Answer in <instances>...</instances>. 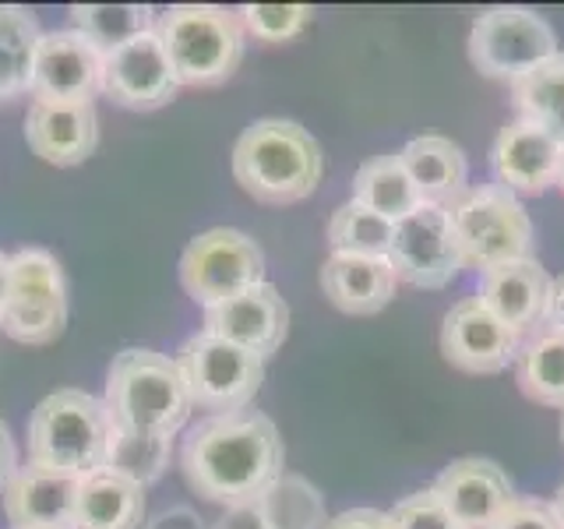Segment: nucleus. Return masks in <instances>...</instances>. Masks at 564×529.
Instances as JSON below:
<instances>
[{
	"mask_svg": "<svg viewBox=\"0 0 564 529\" xmlns=\"http://www.w3.org/2000/svg\"><path fill=\"white\" fill-rule=\"evenodd\" d=\"M561 438H564V410H561Z\"/></svg>",
	"mask_w": 564,
	"mask_h": 529,
	"instance_id": "obj_43",
	"label": "nucleus"
},
{
	"mask_svg": "<svg viewBox=\"0 0 564 529\" xmlns=\"http://www.w3.org/2000/svg\"><path fill=\"white\" fill-rule=\"evenodd\" d=\"M388 261L399 282L416 290H441L466 269L448 208L420 205L395 223V237L388 247Z\"/></svg>",
	"mask_w": 564,
	"mask_h": 529,
	"instance_id": "obj_11",
	"label": "nucleus"
},
{
	"mask_svg": "<svg viewBox=\"0 0 564 529\" xmlns=\"http://www.w3.org/2000/svg\"><path fill=\"white\" fill-rule=\"evenodd\" d=\"M399 276L388 258L332 255L322 264V293L343 314H378L392 304Z\"/></svg>",
	"mask_w": 564,
	"mask_h": 529,
	"instance_id": "obj_21",
	"label": "nucleus"
},
{
	"mask_svg": "<svg viewBox=\"0 0 564 529\" xmlns=\"http://www.w3.org/2000/svg\"><path fill=\"white\" fill-rule=\"evenodd\" d=\"M561 163H564V141L519 117L505 123L490 152V166L498 184L508 187L511 194H529V198L557 187Z\"/></svg>",
	"mask_w": 564,
	"mask_h": 529,
	"instance_id": "obj_17",
	"label": "nucleus"
},
{
	"mask_svg": "<svg viewBox=\"0 0 564 529\" xmlns=\"http://www.w3.org/2000/svg\"><path fill=\"white\" fill-rule=\"evenodd\" d=\"M40 35L43 29L29 8L0 4V102L29 93Z\"/></svg>",
	"mask_w": 564,
	"mask_h": 529,
	"instance_id": "obj_27",
	"label": "nucleus"
},
{
	"mask_svg": "<svg viewBox=\"0 0 564 529\" xmlns=\"http://www.w3.org/2000/svg\"><path fill=\"white\" fill-rule=\"evenodd\" d=\"M145 529H205V522L198 519V511L191 508H163L152 522H145Z\"/></svg>",
	"mask_w": 564,
	"mask_h": 529,
	"instance_id": "obj_37",
	"label": "nucleus"
},
{
	"mask_svg": "<svg viewBox=\"0 0 564 529\" xmlns=\"http://www.w3.org/2000/svg\"><path fill=\"white\" fill-rule=\"evenodd\" d=\"M155 11L149 4H75L70 8V29L82 32L102 57L120 46L134 43L138 35L155 29Z\"/></svg>",
	"mask_w": 564,
	"mask_h": 529,
	"instance_id": "obj_28",
	"label": "nucleus"
},
{
	"mask_svg": "<svg viewBox=\"0 0 564 529\" xmlns=\"http://www.w3.org/2000/svg\"><path fill=\"white\" fill-rule=\"evenodd\" d=\"M322 173V145L296 120H254L234 145V181L264 205H296L311 198Z\"/></svg>",
	"mask_w": 564,
	"mask_h": 529,
	"instance_id": "obj_2",
	"label": "nucleus"
},
{
	"mask_svg": "<svg viewBox=\"0 0 564 529\" xmlns=\"http://www.w3.org/2000/svg\"><path fill=\"white\" fill-rule=\"evenodd\" d=\"M18 469V452H14V438L8 431V423L0 420V490L8 487V481Z\"/></svg>",
	"mask_w": 564,
	"mask_h": 529,
	"instance_id": "obj_38",
	"label": "nucleus"
},
{
	"mask_svg": "<svg viewBox=\"0 0 564 529\" xmlns=\"http://www.w3.org/2000/svg\"><path fill=\"white\" fill-rule=\"evenodd\" d=\"M113 420L99 396L82 388L50 392L29 417V463L67 476H93L106 466Z\"/></svg>",
	"mask_w": 564,
	"mask_h": 529,
	"instance_id": "obj_4",
	"label": "nucleus"
},
{
	"mask_svg": "<svg viewBox=\"0 0 564 529\" xmlns=\"http://www.w3.org/2000/svg\"><path fill=\"white\" fill-rule=\"evenodd\" d=\"M202 332L234 343V346L254 353V357L264 360L286 343L290 304L279 296V290L272 287V282H258V287L243 290L240 296H229L216 307H205Z\"/></svg>",
	"mask_w": 564,
	"mask_h": 529,
	"instance_id": "obj_15",
	"label": "nucleus"
},
{
	"mask_svg": "<svg viewBox=\"0 0 564 529\" xmlns=\"http://www.w3.org/2000/svg\"><path fill=\"white\" fill-rule=\"evenodd\" d=\"M212 529H269V526H264V519H261V511L254 508V501H247V505L226 508L223 519Z\"/></svg>",
	"mask_w": 564,
	"mask_h": 529,
	"instance_id": "obj_36",
	"label": "nucleus"
},
{
	"mask_svg": "<svg viewBox=\"0 0 564 529\" xmlns=\"http://www.w3.org/2000/svg\"><path fill=\"white\" fill-rule=\"evenodd\" d=\"M155 35L181 85H223L247 50L240 11L216 4H173L155 18Z\"/></svg>",
	"mask_w": 564,
	"mask_h": 529,
	"instance_id": "obj_5",
	"label": "nucleus"
},
{
	"mask_svg": "<svg viewBox=\"0 0 564 529\" xmlns=\"http://www.w3.org/2000/svg\"><path fill=\"white\" fill-rule=\"evenodd\" d=\"M254 508L269 529H325L328 526V508L325 494L317 490L307 476L282 469L275 481L264 487Z\"/></svg>",
	"mask_w": 564,
	"mask_h": 529,
	"instance_id": "obj_26",
	"label": "nucleus"
},
{
	"mask_svg": "<svg viewBox=\"0 0 564 529\" xmlns=\"http://www.w3.org/2000/svg\"><path fill=\"white\" fill-rule=\"evenodd\" d=\"M551 505H554V511H557V519L564 522V484L557 487V494H554V501H551Z\"/></svg>",
	"mask_w": 564,
	"mask_h": 529,
	"instance_id": "obj_41",
	"label": "nucleus"
},
{
	"mask_svg": "<svg viewBox=\"0 0 564 529\" xmlns=\"http://www.w3.org/2000/svg\"><path fill=\"white\" fill-rule=\"evenodd\" d=\"M4 516L11 529H75L82 481L43 466H18L8 481Z\"/></svg>",
	"mask_w": 564,
	"mask_h": 529,
	"instance_id": "obj_19",
	"label": "nucleus"
},
{
	"mask_svg": "<svg viewBox=\"0 0 564 529\" xmlns=\"http://www.w3.org/2000/svg\"><path fill=\"white\" fill-rule=\"evenodd\" d=\"M519 346L522 332L505 325L476 296L458 300L441 325V353L466 375H498L508 364H516Z\"/></svg>",
	"mask_w": 564,
	"mask_h": 529,
	"instance_id": "obj_12",
	"label": "nucleus"
},
{
	"mask_svg": "<svg viewBox=\"0 0 564 529\" xmlns=\"http://www.w3.org/2000/svg\"><path fill=\"white\" fill-rule=\"evenodd\" d=\"M352 202L378 212V216L399 223L402 216H410L413 208H420V191L413 184V176L405 173L399 152L395 155H375L360 163V170L352 173Z\"/></svg>",
	"mask_w": 564,
	"mask_h": 529,
	"instance_id": "obj_24",
	"label": "nucleus"
},
{
	"mask_svg": "<svg viewBox=\"0 0 564 529\" xmlns=\"http://www.w3.org/2000/svg\"><path fill=\"white\" fill-rule=\"evenodd\" d=\"M476 300L516 332L540 328L546 322L551 276H546V269L536 258L498 264V269L480 272V296Z\"/></svg>",
	"mask_w": 564,
	"mask_h": 529,
	"instance_id": "obj_20",
	"label": "nucleus"
},
{
	"mask_svg": "<svg viewBox=\"0 0 564 529\" xmlns=\"http://www.w3.org/2000/svg\"><path fill=\"white\" fill-rule=\"evenodd\" d=\"M557 32L543 14L529 8H490L473 22L469 61L487 78L511 82L533 75L551 57H557Z\"/></svg>",
	"mask_w": 564,
	"mask_h": 529,
	"instance_id": "obj_8",
	"label": "nucleus"
},
{
	"mask_svg": "<svg viewBox=\"0 0 564 529\" xmlns=\"http://www.w3.org/2000/svg\"><path fill=\"white\" fill-rule=\"evenodd\" d=\"M181 282L202 307H216L229 296L264 282V251L243 229L216 226L194 237L181 255Z\"/></svg>",
	"mask_w": 564,
	"mask_h": 529,
	"instance_id": "obj_10",
	"label": "nucleus"
},
{
	"mask_svg": "<svg viewBox=\"0 0 564 529\" xmlns=\"http://www.w3.org/2000/svg\"><path fill=\"white\" fill-rule=\"evenodd\" d=\"M176 93H181V82L155 29L120 46L102 64V96H110L123 110H159L173 102Z\"/></svg>",
	"mask_w": 564,
	"mask_h": 529,
	"instance_id": "obj_14",
	"label": "nucleus"
},
{
	"mask_svg": "<svg viewBox=\"0 0 564 529\" xmlns=\"http://www.w3.org/2000/svg\"><path fill=\"white\" fill-rule=\"evenodd\" d=\"M286 449L272 417L258 410L198 420L184 438L181 469L194 494L223 508L247 505L282 473Z\"/></svg>",
	"mask_w": 564,
	"mask_h": 529,
	"instance_id": "obj_1",
	"label": "nucleus"
},
{
	"mask_svg": "<svg viewBox=\"0 0 564 529\" xmlns=\"http://www.w3.org/2000/svg\"><path fill=\"white\" fill-rule=\"evenodd\" d=\"M511 106L519 120L536 123L564 141V50L511 85Z\"/></svg>",
	"mask_w": 564,
	"mask_h": 529,
	"instance_id": "obj_29",
	"label": "nucleus"
},
{
	"mask_svg": "<svg viewBox=\"0 0 564 529\" xmlns=\"http://www.w3.org/2000/svg\"><path fill=\"white\" fill-rule=\"evenodd\" d=\"M325 529H388V511L378 508H349L332 516Z\"/></svg>",
	"mask_w": 564,
	"mask_h": 529,
	"instance_id": "obj_35",
	"label": "nucleus"
},
{
	"mask_svg": "<svg viewBox=\"0 0 564 529\" xmlns=\"http://www.w3.org/2000/svg\"><path fill=\"white\" fill-rule=\"evenodd\" d=\"M434 494L445 501L458 529H494L505 511L519 501L511 476L494 458L480 455L455 458L452 466L441 469Z\"/></svg>",
	"mask_w": 564,
	"mask_h": 529,
	"instance_id": "obj_16",
	"label": "nucleus"
},
{
	"mask_svg": "<svg viewBox=\"0 0 564 529\" xmlns=\"http://www.w3.org/2000/svg\"><path fill=\"white\" fill-rule=\"evenodd\" d=\"M402 166L413 176V184L420 191L423 205H441L448 208L466 194L469 181V163L463 145H455L452 138L441 134H420L413 141H405L402 152Z\"/></svg>",
	"mask_w": 564,
	"mask_h": 529,
	"instance_id": "obj_22",
	"label": "nucleus"
},
{
	"mask_svg": "<svg viewBox=\"0 0 564 529\" xmlns=\"http://www.w3.org/2000/svg\"><path fill=\"white\" fill-rule=\"evenodd\" d=\"M240 22L258 43L279 46L296 40L314 22V11L307 4H247L240 8Z\"/></svg>",
	"mask_w": 564,
	"mask_h": 529,
	"instance_id": "obj_32",
	"label": "nucleus"
},
{
	"mask_svg": "<svg viewBox=\"0 0 564 529\" xmlns=\"http://www.w3.org/2000/svg\"><path fill=\"white\" fill-rule=\"evenodd\" d=\"M173 458V438H155V434H131L117 431L110 434V452H106V473H117L123 481L138 487L155 484L159 476L170 469Z\"/></svg>",
	"mask_w": 564,
	"mask_h": 529,
	"instance_id": "obj_31",
	"label": "nucleus"
},
{
	"mask_svg": "<svg viewBox=\"0 0 564 529\" xmlns=\"http://www.w3.org/2000/svg\"><path fill=\"white\" fill-rule=\"evenodd\" d=\"M25 141L50 166H78L99 145L96 102L32 99L25 114Z\"/></svg>",
	"mask_w": 564,
	"mask_h": 529,
	"instance_id": "obj_18",
	"label": "nucleus"
},
{
	"mask_svg": "<svg viewBox=\"0 0 564 529\" xmlns=\"http://www.w3.org/2000/svg\"><path fill=\"white\" fill-rule=\"evenodd\" d=\"M388 529H458L445 501L431 490H416L388 511Z\"/></svg>",
	"mask_w": 564,
	"mask_h": 529,
	"instance_id": "obj_33",
	"label": "nucleus"
},
{
	"mask_svg": "<svg viewBox=\"0 0 564 529\" xmlns=\"http://www.w3.org/2000/svg\"><path fill=\"white\" fill-rule=\"evenodd\" d=\"M395 237V223L378 216L357 202H346L328 219L332 255H357V258H388V247Z\"/></svg>",
	"mask_w": 564,
	"mask_h": 529,
	"instance_id": "obj_30",
	"label": "nucleus"
},
{
	"mask_svg": "<svg viewBox=\"0 0 564 529\" xmlns=\"http://www.w3.org/2000/svg\"><path fill=\"white\" fill-rule=\"evenodd\" d=\"M141 522H145V487L106 469L85 476L75 529H141Z\"/></svg>",
	"mask_w": 564,
	"mask_h": 529,
	"instance_id": "obj_23",
	"label": "nucleus"
},
{
	"mask_svg": "<svg viewBox=\"0 0 564 529\" xmlns=\"http://www.w3.org/2000/svg\"><path fill=\"white\" fill-rule=\"evenodd\" d=\"M466 269L490 272L498 264L536 258V229L519 194L501 184L466 187L458 202L448 205Z\"/></svg>",
	"mask_w": 564,
	"mask_h": 529,
	"instance_id": "obj_6",
	"label": "nucleus"
},
{
	"mask_svg": "<svg viewBox=\"0 0 564 529\" xmlns=\"http://www.w3.org/2000/svg\"><path fill=\"white\" fill-rule=\"evenodd\" d=\"M8 290H11V255L0 251V314H4L8 304Z\"/></svg>",
	"mask_w": 564,
	"mask_h": 529,
	"instance_id": "obj_40",
	"label": "nucleus"
},
{
	"mask_svg": "<svg viewBox=\"0 0 564 529\" xmlns=\"http://www.w3.org/2000/svg\"><path fill=\"white\" fill-rule=\"evenodd\" d=\"M106 57L75 29L43 32L32 64V99H78L93 102L102 93Z\"/></svg>",
	"mask_w": 564,
	"mask_h": 529,
	"instance_id": "obj_13",
	"label": "nucleus"
},
{
	"mask_svg": "<svg viewBox=\"0 0 564 529\" xmlns=\"http://www.w3.org/2000/svg\"><path fill=\"white\" fill-rule=\"evenodd\" d=\"M557 187L564 191V163H561V181H557Z\"/></svg>",
	"mask_w": 564,
	"mask_h": 529,
	"instance_id": "obj_42",
	"label": "nucleus"
},
{
	"mask_svg": "<svg viewBox=\"0 0 564 529\" xmlns=\"http://www.w3.org/2000/svg\"><path fill=\"white\" fill-rule=\"evenodd\" d=\"M494 529H564V522L557 519V511L551 501H533V498H519L511 505L501 522Z\"/></svg>",
	"mask_w": 564,
	"mask_h": 529,
	"instance_id": "obj_34",
	"label": "nucleus"
},
{
	"mask_svg": "<svg viewBox=\"0 0 564 529\" xmlns=\"http://www.w3.org/2000/svg\"><path fill=\"white\" fill-rule=\"evenodd\" d=\"M176 367L187 381V396L194 410L208 417L240 413L254 402L264 381V360L226 339L198 332L176 353Z\"/></svg>",
	"mask_w": 564,
	"mask_h": 529,
	"instance_id": "obj_7",
	"label": "nucleus"
},
{
	"mask_svg": "<svg viewBox=\"0 0 564 529\" xmlns=\"http://www.w3.org/2000/svg\"><path fill=\"white\" fill-rule=\"evenodd\" d=\"M102 402L117 431L155 438H176L194 410L176 357L145 346L117 353L110 370H106Z\"/></svg>",
	"mask_w": 564,
	"mask_h": 529,
	"instance_id": "obj_3",
	"label": "nucleus"
},
{
	"mask_svg": "<svg viewBox=\"0 0 564 529\" xmlns=\"http://www.w3.org/2000/svg\"><path fill=\"white\" fill-rule=\"evenodd\" d=\"M546 325L564 332V276L551 279V300H546Z\"/></svg>",
	"mask_w": 564,
	"mask_h": 529,
	"instance_id": "obj_39",
	"label": "nucleus"
},
{
	"mask_svg": "<svg viewBox=\"0 0 564 529\" xmlns=\"http://www.w3.org/2000/svg\"><path fill=\"white\" fill-rule=\"evenodd\" d=\"M516 381L540 406L564 410V332L554 325H540L533 339L519 346L516 357Z\"/></svg>",
	"mask_w": 564,
	"mask_h": 529,
	"instance_id": "obj_25",
	"label": "nucleus"
},
{
	"mask_svg": "<svg viewBox=\"0 0 564 529\" xmlns=\"http://www.w3.org/2000/svg\"><path fill=\"white\" fill-rule=\"evenodd\" d=\"M67 325V282L61 261L43 247H22L11 255V290L0 314V332L14 343L46 346L61 339Z\"/></svg>",
	"mask_w": 564,
	"mask_h": 529,
	"instance_id": "obj_9",
	"label": "nucleus"
}]
</instances>
